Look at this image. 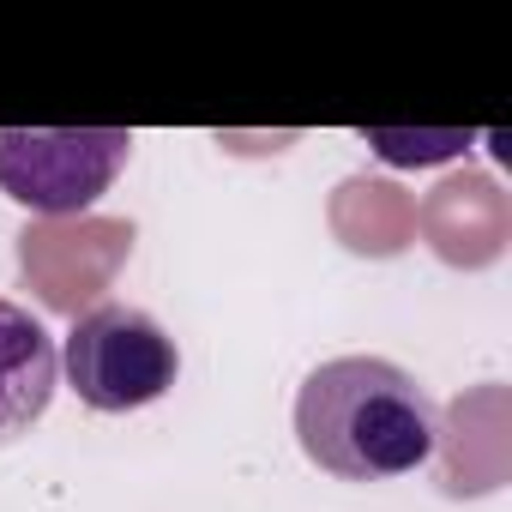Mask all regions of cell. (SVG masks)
<instances>
[{"instance_id":"1","label":"cell","mask_w":512,"mask_h":512,"mask_svg":"<svg viewBox=\"0 0 512 512\" xmlns=\"http://www.w3.org/2000/svg\"><path fill=\"white\" fill-rule=\"evenodd\" d=\"M440 410L428 386L386 356L320 362L296 392V440L338 482H392L434 458Z\"/></svg>"},{"instance_id":"8","label":"cell","mask_w":512,"mask_h":512,"mask_svg":"<svg viewBox=\"0 0 512 512\" xmlns=\"http://www.w3.org/2000/svg\"><path fill=\"white\" fill-rule=\"evenodd\" d=\"M332 229L350 253H374V260H392V253L410 247L416 235V199L398 181L380 175H350L332 193Z\"/></svg>"},{"instance_id":"5","label":"cell","mask_w":512,"mask_h":512,"mask_svg":"<svg viewBox=\"0 0 512 512\" xmlns=\"http://www.w3.org/2000/svg\"><path fill=\"white\" fill-rule=\"evenodd\" d=\"M416 229L422 241L440 253L446 266H464V272H482L506 253V235H512V211H506V193L464 169V175H446L422 205H416Z\"/></svg>"},{"instance_id":"9","label":"cell","mask_w":512,"mask_h":512,"mask_svg":"<svg viewBox=\"0 0 512 512\" xmlns=\"http://www.w3.org/2000/svg\"><path fill=\"white\" fill-rule=\"evenodd\" d=\"M368 145L392 163H434V157L464 151V133H368Z\"/></svg>"},{"instance_id":"3","label":"cell","mask_w":512,"mask_h":512,"mask_svg":"<svg viewBox=\"0 0 512 512\" xmlns=\"http://www.w3.org/2000/svg\"><path fill=\"white\" fill-rule=\"evenodd\" d=\"M61 368H67V386L91 410H109L115 416V410L157 404L175 386V374H181V350H175V338L145 308L97 302L91 314L73 320L67 350H61Z\"/></svg>"},{"instance_id":"7","label":"cell","mask_w":512,"mask_h":512,"mask_svg":"<svg viewBox=\"0 0 512 512\" xmlns=\"http://www.w3.org/2000/svg\"><path fill=\"white\" fill-rule=\"evenodd\" d=\"M55 386H61L55 338L43 332L31 308L0 302V446L19 440L31 422H43Z\"/></svg>"},{"instance_id":"2","label":"cell","mask_w":512,"mask_h":512,"mask_svg":"<svg viewBox=\"0 0 512 512\" xmlns=\"http://www.w3.org/2000/svg\"><path fill=\"white\" fill-rule=\"evenodd\" d=\"M127 157V127H0V193L37 217H85Z\"/></svg>"},{"instance_id":"4","label":"cell","mask_w":512,"mask_h":512,"mask_svg":"<svg viewBox=\"0 0 512 512\" xmlns=\"http://www.w3.org/2000/svg\"><path fill=\"white\" fill-rule=\"evenodd\" d=\"M133 253L127 217H43L19 235V266L43 308L55 314H91V302L115 284V272Z\"/></svg>"},{"instance_id":"6","label":"cell","mask_w":512,"mask_h":512,"mask_svg":"<svg viewBox=\"0 0 512 512\" xmlns=\"http://www.w3.org/2000/svg\"><path fill=\"white\" fill-rule=\"evenodd\" d=\"M434 452H440V494L464 500V494H488L506 482V458H512V434H506V386H476L464 392L440 434H434Z\"/></svg>"}]
</instances>
